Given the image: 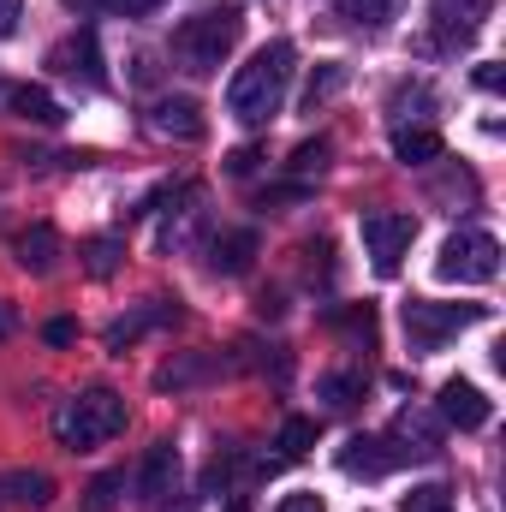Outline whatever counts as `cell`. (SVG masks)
Returning <instances> with one entry per match:
<instances>
[{
    "instance_id": "obj_1",
    "label": "cell",
    "mask_w": 506,
    "mask_h": 512,
    "mask_svg": "<svg viewBox=\"0 0 506 512\" xmlns=\"http://www.w3.org/2000/svg\"><path fill=\"white\" fill-rule=\"evenodd\" d=\"M292 42H262L251 60L233 72V84H227V114L239 120V126H268L274 114H280V102H286V84H292Z\"/></svg>"
},
{
    "instance_id": "obj_2",
    "label": "cell",
    "mask_w": 506,
    "mask_h": 512,
    "mask_svg": "<svg viewBox=\"0 0 506 512\" xmlns=\"http://www.w3.org/2000/svg\"><path fill=\"white\" fill-rule=\"evenodd\" d=\"M239 36H245V6L239 0H221V6H203V12H191L179 30H173V54H179V66L185 72H221V60L239 48Z\"/></svg>"
},
{
    "instance_id": "obj_3",
    "label": "cell",
    "mask_w": 506,
    "mask_h": 512,
    "mask_svg": "<svg viewBox=\"0 0 506 512\" xmlns=\"http://www.w3.org/2000/svg\"><path fill=\"white\" fill-rule=\"evenodd\" d=\"M120 429H126V399L114 387H90V393H78L54 411V441L66 453H90V447L114 441Z\"/></svg>"
},
{
    "instance_id": "obj_4",
    "label": "cell",
    "mask_w": 506,
    "mask_h": 512,
    "mask_svg": "<svg viewBox=\"0 0 506 512\" xmlns=\"http://www.w3.org/2000/svg\"><path fill=\"white\" fill-rule=\"evenodd\" d=\"M405 340L411 352H441L453 334H465L471 322L489 316V304H441V298H405Z\"/></svg>"
},
{
    "instance_id": "obj_5",
    "label": "cell",
    "mask_w": 506,
    "mask_h": 512,
    "mask_svg": "<svg viewBox=\"0 0 506 512\" xmlns=\"http://www.w3.org/2000/svg\"><path fill=\"white\" fill-rule=\"evenodd\" d=\"M435 274L453 280V286H489L501 274V239L495 233H477V227L453 233L441 245V256H435Z\"/></svg>"
},
{
    "instance_id": "obj_6",
    "label": "cell",
    "mask_w": 506,
    "mask_h": 512,
    "mask_svg": "<svg viewBox=\"0 0 506 512\" xmlns=\"http://www.w3.org/2000/svg\"><path fill=\"white\" fill-rule=\"evenodd\" d=\"M358 233H364L370 268L387 280V274H399V262H405L411 239H417V215H405V209H364L358 215Z\"/></svg>"
},
{
    "instance_id": "obj_7",
    "label": "cell",
    "mask_w": 506,
    "mask_h": 512,
    "mask_svg": "<svg viewBox=\"0 0 506 512\" xmlns=\"http://www.w3.org/2000/svg\"><path fill=\"white\" fill-rule=\"evenodd\" d=\"M495 0H429V24H435V42L441 48H465L477 42V30L489 24Z\"/></svg>"
},
{
    "instance_id": "obj_8",
    "label": "cell",
    "mask_w": 506,
    "mask_h": 512,
    "mask_svg": "<svg viewBox=\"0 0 506 512\" xmlns=\"http://www.w3.org/2000/svg\"><path fill=\"white\" fill-rule=\"evenodd\" d=\"M387 447H393V459H435V453H441V423H435L429 411L405 405V411L393 417V429H387Z\"/></svg>"
},
{
    "instance_id": "obj_9",
    "label": "cell",
    "mask_w": 506,
    "mask_h": 512,
    "mask_svg": "<svg viewBox=\"0 0 506 512\" xmlns=\"http://www.w3.org/2000/svg\"><path fill=\"white\" fill-rule=\"evenodd\" d=\"M48 66H54V72H66V78H84L90 90H102V84H108V72H102V42H96V30H90V24H84L78 36H66V42L48 54Z\"/></svg>"
},
{
    "instance_id": "obj_10",
    "label": "cell",
    "mask_w": 506,
    "mask_h": 512,
    "mask_svg": "<svg viewBox=\"0 0 506 512\" xmlns=\"http://www.w3.org/2000/svg\"><path fill=\"white\" fill-rule=\"evenodd\" d=\"M167 322H179V304H167V298H149V304H137L131 316H120V322H108L102 346L126 358V346H137V340H143L149 328H167Z\"/></svg>"
},
{
    "instance_id": "obj_11",
    "label": "cell",
    "mask_w": 506,
    "mask_h": 512,
    "mask_svg": "<svg viewBox=\"0 0 506 512\" xmlns=\"http://www.w3.org/2000/svg\"><path fill=\"white\" fill-rule=\"evenodd\" d=\"M149 131H155V137L197 143L209 126H203V108H197L191 96H161V102H149Z\"/></svg>"
},
{
    "instance_id": "obj_12",
    "label": "cell",
    "mask_w": 506,
    "mask_h": 512,
    "mask_svg": "<svg viewBox=\"0 0 506 512\" xmlns=\"http://www.w3.org/2000/svg\"><path fill=\"white\" fill-rule=\"evenodd\" d=\"M334 459H340V471H346V477H387V471L399 465V459H393V447H387V435H352Z\"/></svg>"
},
{
    "instance_id": "obj_13",
    "label": "cell",
    "mask_w": 506,
    "mask_h": 512,
    "mask_svg": "<svg viewBox=\"0 0 506 512\" xmlns=\"http://www.w3.org/2000/svg\"><path fill=\"white\" fill-rule=\"evenodd\" d=\"M489 411H495V405H489V393H483L477 382H459V376H453V382L441 387V417H447V423H459V429H483Z\"/></svg>"
},
{
    "instance_id": "obj_14",
    "label": "cell",
    "mask_w": 506,
    "mask_h": 512,
    "mask_svg": "<svg viewBox=\"0 0 506 512\" xmlns=\"http://www.w3.org/2000/svg\"><path fill=\"white\" fill-rule=\"evenodd\" d=\"M173 477H179V447H173V441H155V447L143 453L137 495H143V501H167V495H173Z\"/></svg>"
},
{
    "instance_id": "obj_15",
    "label": "cell",
    "mask_w": 506,
    "mask_h": 512,
    "mask_svg": "<svg viewBox=\"0 0 506 512\" xmlns=\"http://www.w3.org/2000/svg\"><path fill=\"white\" fill-rule=\"evenodd\" d=\"M251 262H256V233L251 227L215 233V239H209V268H215V274H245Z\"/></svg>"
},
{
    "instance_id": "obj_16",
    "label": "cell",
    "mask_w": 506,
    "mask_h": 512,
    "mask_svg": "<svg viewBox=\"0 0 506 512\" xmlns=\"http://www.w3.org/2000/svg\"><path fill=\"white\" fill-rule=\"evenodd\" d=\"M18 262L30 268V274H54V262H60V233L48 227V221H36V227H24L18 233Z\"/></svg>"
},
{
    "instance_id": "obj_17",
    "label": "cell",
    "mask_w": 506,
    "mask_h": 512,
    "mask_svg": "<svg viewBox=\"0 0 506 512\" xmlns=\"http://www.w3.org/2000/svg\"><path fill=\"white\" fill-rule=\"evenodd\" d=\"M0 102L18 114V120H36V126H60L66 114H60V102L48 96V90H30V84H6L0 90Z\"/></svg>"
},
{
    "instance_id": "obj_18",
    "label": "cell",
    "mask_w": 506,
    "mask_h": 512,
    "mask_svg": "<svg viewBox=\"0 0 506 512\" xmlns=\"http://www.w3.org/2000/svg\"><path fill=\"white\" fill-rule=\"evenodd\" d=\"M393 161H405V167H429V161H441V131L399 126L393 131Z\"/></svg>"
},
{
    "instance_id": "obj_19",
    "label": "cell",
    "mask_w": 506,
    "mask_h": 512,
    "mask_svg": "<svg viewBox=\"0 0 506 512\" xmlns=\"http://www.w3.org/2000/svg\"><path fill=\"white\" fill-rule=\"evenodd\" d=\"M0 495L18 501V507H48L54 501V477L48 471H6L0 477Z\"/></svg>"
},
{
    "instance_id": "obj_20",
    "label": "cell",
    "mask_w": 506,
    "mask_h": 512,
    "mask_svg": "<svg viewBox=\"0 0 506 512\" xmlns=\"http://www.w3.org/2000/svg\"><path fill=\"white\" fill-rule=\"evenodd\" d=\"M316 393H322V405H328V411H346V405H358V399H364V376H358V370H334V376H322V382H316Z\"/></svg>"
},
{
    "instance_id": "obj_21",
    "label": "cell",
    "mask_w": 506,
    "mask_h": 512,
    "mask_svg": "<svg viewBox=\"0 0 506 512\" xmlns=\"http://www.w3.org/2000/svg\"><path fill=\"white\" fill-rule=\"evenodd\" d=\"M120 256H126V245H120L114 233H96V239H84V268H90L96 280H108V274L120 268Z\"/></svg>"
},
{
    "instance_id": "obj_22",
    "label": "cell",
    "mask_w": 506,
    "mask_h": 512,
    "mask_svg": "<svg viewBox=\"0 0 506 512\" xmlns=\"http://www.w3.org/2000/svg\"><path fill=\"white\" fill-rule=\"evenodd\" d=\"M399 6H405V0H340V18L381 30V24H393V18H399Z\"/></svg>"
},
{
    "instance_id": "obj_23",
    "label": "cell",
    "mask_w": 506,
    "mask_h": 512,
    "mask_svg": "<svg viewBox=\"0 0 506 512\" xmlns=\"http://www.w3.org/2000/svg\"><path fill=\"white\" fill-rule=\"evenodd\" d=\"M328 322L340 328V334H352V340H376V310L370 304H346V310H328Z\"/></svg>"
},
{
    "instance_id": "obj_24",
    "label": "cell",
    "mask_w": 506,
    "mask_h": 512,
    "mask_svg": "<svg viewBox=\"0 0 506 512\" xmlns=\"http://www.w3.org/2000/svg\"><path fill=\"white\" fill-rule=\"evenodd\" d=\"M316 447V417H286L280 423V459H304Z\"/></svg>"
},
{
    "instance_id": "obj_25",
    "label": "cell",
    "mask_w": 506,
    "mask_h": 512,
    "mask_svg": "<svg viewBox=\"0 0 506 512\" xmlns=\"http://www.w3.org/2000/svg\"><path fill=\"white\" fill-rule=\"evenodd\" d=\"M399 512H453V489L447 483H417L411 495H399Z\"/></svg>"
},
{
    "instance_id": "obj_26",
    "label": "cell",
    "mask_w": 506,
    "mask_h": 512,
    "mask_svg": "<svg viewBox=\"0 0 506 512\" xmlns=\"http://www.w3.org/2000/svg\"><path fill=\"white\" fill-rule=\"evenodd\" d=\"M340 84H346V66H334V60H328L322 72H310V84H304V108L316 114V108H322V102H328Z\"/></svg>"
},
{
    "instance_id": "obj_27",
    "label": "cell",
    "mask_w": 506,
    "mask_h": 512,
    "mask_svg": "<svg viewBox=\"0 0 506 512\" xmlns=\"http://www.w3.org/2000/svg\"><path fill=\"white\" fill-rule=\"evenodd\" d=\"M120 489H126V471H102V477L90 483V495H84V512H114Z\"/></svg>"
},
{
    "instance_id": "obj_28",
    "label": "cell",
    "mask_w": 506,
    "mask_h": 512,
    "mask_svg": "<svg viewBox=\"0 0 506 512\" xmlns=\"http://www.w3.org/2000/svg\"><path fill=\"white\" fill-rule=\"evenodd\" d=\"M322 155H328V137H316V143H298L292 167H298V173H310V167H322Z\"/></svg>"
},
{
    "instance_id": "obj_29",
    "label": "cell",
    "mask_w": 506,
    "mask_h": 512,
    "mask_svg": "<svg viewBox=\"0 0 506 512\" xmlns=\"http://www.w3.org/2000/svg\"><path fill=\"white\" fill-rule=\"evenodd\" d=\"M471 78H477V90H483V96H501V66H495V60H483V66H477V72H471Z\"/></svg>"
},
{
    "instance_id": "obj_30",
    "label": "cell",
    "mask_w": 506,
    "mask_h": 512,
    "mask_svg": "<svg viewBox=\"0 0 506 512\" xmlns=\"http://www.w3.org/2000/svg\"><path fill=\"white\" fill-rule=\"evenodd\" d=\"M161 0H102V12H126V18H149Z\"/></svg>"
},
{
    "instance_id": "obj_31",
    "label": "cell",
    "mask_w": 506,
    "mask_h": 512,
    "mask_svg": "<svg viewBox=\"0 0 506 512\" xmlns=\"http://www.w3.org/2000/svg\"><path fill=\"white\" fill-rule=\"evenodd\" d=\"M18 18H24V0H0V42L18 36Z\"/></svg>"
},
{
    "instance_id": "obj_32",
    "label": "cell",
    "mask_w": 506,
    "mask_h": 512,
    "mask_svg": "<svg viewBox=\"0 0 506 512\" xmlns=\"http://www.w3.org/2000/svg\"><path fill=\"white\" fill-rule=\"evenodd\" d=\"M256 167V149L251 143H245V149H233V155H227V173H233V179H245V173H251Z\"/></svg>"
},
{
    "instance_id": "obj_33",
    "label": "cell",
    "mask_w": 506,
    "mask_h": 512,
    "mask_svg": "<svg viewBox=\"0 0 506 512\" xmlns=\"http://www.w3.org/2000/svg\"><path fill=\"white\" fill-rule=\"evenodd\" d=\"M274 512H328V507H322V495H286Z\"/></svg>"
},
{
    "instance_id": "obj_34",
    "label": "cell",
    "mask_w": 506,
    "mask_h": 512,
    "mask_svg": "<svg viewBox=\"0 0 506 512\" xmlns=\"http://www.w3.org/2000/svg\"><path fill=\"white\" fill-rule=\"evenodd\" d=\"M42 334H48V346H72V334H78V328H72V322H66V316H60V322H48V328H42Z\"/></svg>"
},
{
    "instance_id": "obj_35",
    "label": "cell",
    "mask_w": 506,
    "mask_h": 512,
    "mask_svg": "<svg viewBox=\"0 0 506 512\" xmlns=\"http://www.w3.org/2000/svg\"><path fill=\"white\" fill-rule=\"evenodd\" d=\"M66 6H72L78 18H84V12H102V0H66Z\"/></svg>"
},
{
    "instance_id": "obj_36",
    "label": "cell",
    "mask_w": 506,
    "mask_h": 512,
    "mask_svg": "<svg viewBox=\"0 0 506 512\" xmlns=\"http://www.w3.org/2000/svg\"><path fill=\"white\" fill-rule=\"evenodd\" d=\"M221 512H251V501H245V495H233V501H227Z\"/></svg>"
},
{
    "instance_id": "obj_37",
    "label": "cell",
    "mask_w": 506,
    "mask_h": 512,
    "mask_svg": "<svg viewBox=\"0 0 506 512\" xmlns=\"http://www.w3.org/2000/svg\"><path fill=\"white\" fill-rule=\"evenodd\" d=\"M6 334H12V310L0 304V340H6Z\"/></svg>"
}]
</instances>
